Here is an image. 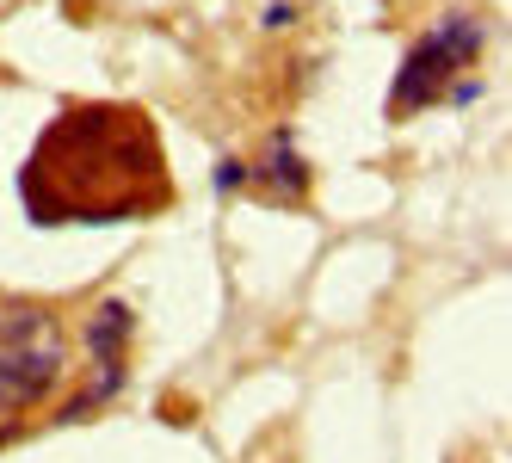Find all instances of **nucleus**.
<instances>
[{"mask_svg": "<svg viewBox=\"0 0 512 463\" xmlns=\"http://www.w3.org/2000/svg\"><path fill=\"white\" fill-rule=\"evenodd\" d=\"M482 44H488L482 19H469V13L438 19L426 38L408 44V56H401L395 81H389V105H383V112L389 118H414V112H426L432 99H445L451 93V75H463V68L482 56Z\"/></svg>", "mask_w": 512, "mask_h": 463, "instance_id": "3", "label": "nucleus"}, {"mask_svg": "<svg viewBox=\"0 0 512 463\" xmlns=\"http://www.w3.org/2000/svg\"><path fill=\"white\" fill-rule=\"evenodd\" d=\"M68 371L62 322L44 303H13L0 309V414L44 408Z\"/></svg>", "mask_w": 512, "mask_h": 463, "instance_id": "2", "label": "nucleus"}, {"mask_svg": "<svg viewBox=\"0 0 512 463\" xmlns=\"http://www.w3.org/2000/svg\"><path fill=\"white\" fill-rule=\"evenodd\" d=\"M130 334H136V315H130V303L105 297V303L93 309V322H87V359H93V371H118V365H124V346H130Z\"/></svg>", "mask_w": 512, "mask_h": 463, "instance_id": "5", "label": "nucleus"}, {"mask_svg": "<svg viewBox=\"0 0 512 463\" xmlns=\"http://www.w3.org/2000/svg\"><path fill=\"white\" fill-rule=\"evenodd\" d=\"M297 19H303V13L290 7V0H272V7H266V19H260V25H266V31H290V25H297Z\"/></svg>", "mask_w": 512, "mask_h": 463, "instance_id": "8", "label": "nucleus"}, {"mask_svg": "<svg viewBox=\"0 0 512 463\" xmlns=\"http://www.w3.org/2000/svg\"><path fill=\"white\" fill-rule=\"evenodd\" d=\"M247 186H266L272 198H303L309 192V161L297 155V136L278 130L266 161H247Z\"/></svg>", "mask_w": 512, "mask_h": 463, "instance_id": "4", "label": "nucleus"}, {"mask_svg": "<svg viewBox=\"0 0 512 463\" xmlns=\"http://www.w3.org/2000/svg\"><path fill=\"white\" fill-rule=\"evenodd\" d=\"M7 439H19V426H0V445H7Z\"/></svg>", "mask_w": 512, "mask_h": 463, "instance_id": "9", "label": "nucleus"}, {"mask_svg": "<svg viewBox=\"0 0 512 463\" xmlns=\"http://www.w3.org/2000/svg\"><path fill=\"white\" fill-rule=\"evenodd\" d=\"M210 186L223 192V198L241 192V186H247V161H241V155H223V161H216V173H210Z\"/></svg>", "mask_w": 512, "mask_h": 463, "instance_id": "7", "label": "nucleus"}, {"mask_svg": "<svg viewBox=\"0 0 512 463\" xmlns=\"http://www.w3.org/2000/svg\"><path fill=\"white\" fill-rule=\"evenodd\" d=\"M118 389H124V365H118V371H99V377H93V389H81V396L68 402V408H62L56 420H87V414H99L105 402H112Z\"/></svg>", "mask_w": 512, "mask_h": 463, "instance_id": "6", "label": "nucleus"}, {"mask_svg": "<svg viewBox=\"0 0 512 463\" xmlns=\"http://www.w3.org/2000/svg\"><path fill=\"white\" fill-rule=\"evenodd\" d=\"M173 198V173L155 124L136 105H75L44 124L19 167V204L38 229L56 223H136Z\"/></svg>", "mask_w": 512, "mask_h": 463, "instance_id": "1", "label": "nucleus"}]
</instances>
